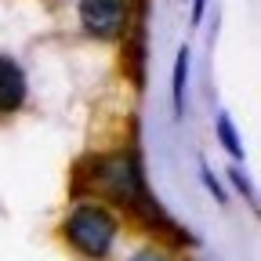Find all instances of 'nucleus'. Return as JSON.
Returning <instances> with one entry per match:
<instances>
[{"label": "nucleus", "instance_id": "f03ea898", "mask_svg": "<svg viewBox=\"0 0 261 261\" xmlns=\"http://www.w3.org/2000/svg\"><path fill=\"white\" fill-rule=\"evenodd\" d=\"M98 185H102L116 203L145 214L149 221L167 225V221H163V214H160V203H152V196L145 192V178H142V167H138L135 156L102 160V163H98Z\"/></svg>", "mask_w": 261, "mask_h": 261}, {"label": "nucleus", "instance_id": "0eeeda50", "mask_svg": "<svg viewBox=\"0 0 261 261\" xmlns=\"http://www.w3.org/2000/svg\"><path fill=\"white\" fill-rule=\"evenodd\" d=\"M228 178H232V185H236V189H240V192L247 196V200H250V203H254V189H250V181H247V174H243L240 167H232V171H228Z\"/></svg>", "mask_w": 261, "mask_h": 261}, {"label": "nucleus", "instance_id": "7ed1b4c3", "mask_svg": "<svg viewBox=\"0 0 261 261\" xmlns=\"http://www.w3.org/2000/svg\"><path fill=\"white\" fill-rule=\"evenodd\" d=\"M80 25L91 37H120L127 25V0H80Z\"/></svg>", "mask_w": 261, "mask_h": 261}, {"label": "nucleus", "instance_id": "423d86ee", "mask_svg": "<svg viewBox=\"0 0 261 261\" xmlns=\"http://www.w3.org/2000/svg\"><path fill=\"white\" fill-rule=\"evenodd\" d=\"M214 130H218V142L225 145V152L232 156V160H240V156H243V142L236 138V130H232V120H228V116L221 113V116L214 120Z\"/></svg>", "mask_w": 261, "mask_h": 261}, {"label": "nucleus", "instance_id": "1a4fd4ad", "mask_svg": "<svg viewBox=\"0 0 261 261\" xmlns=\"http://www.w3.org/2000/svg\"><path fill=\"white\" fill-rule=\"evenodd\" d=\"M130 261H171L167 254H160V250H142V254H135Z\"/></svg>", "mask_w": 261, "mask_h": 261}, {"label": "nucleus", "instance_id": "20e7f679", "mask_svg": "<svg viewBox=\"0 0 261 261\" xmlns=\"http://www.w3.org/2000/svg\"><path fill=\"white\" fill-rule=\"evenodd\" d=\"M25 94H29V84H25L22 65L11 55H0V116L18 113L25 106Z\"/></svg>", "mask_w": 261, "mask_h": 261}, {"label": "nucleus", "instance_id": "f257e3e1", "mask_svg": "<svg viewBox=\"0 0 261 261\" xmlns=\"http://www.w3.org/2000/svg\"><path fill=\"white\" fill-rule=\"evenodd\" d=\"M62 232L84 257L102 261V257H109V250H113V243L120 236V221L102 203H76L69 211V218H65Z\"/></svg>", "mask_w": 261, "mask_h": 261}, {"label": "nucleus", "instance_id": "9d476101", "mask_svg": "<svg viewBox=\"0 0 261 261\" xmlns=\"http://www.w3.org/2000/svg\"><path fill=\"white\" fill-rule=\"evenodd\" d=\"M203 11H207V0H192V22H200Z\"/></svg>", "mask_w": 261, "mask_h": 261}, {"label": "nucleus", "instance_id": "6e6552de", "mask_svg": "<svg viewBox=\"0 0 261 261\" xmlns=\"http://www.w3.org/2000/svg\"><path fill=\"white\" fill-rule=\"evenodd\" d=\"M203 178H207V189L214 192V200H218V203H225V200H228V196H225V189L218 185V178H214V174L207 171V163H203Z\"/></svg>", "mask_w": 261, "mask_h": 261}, {"label": "nucleus", "instance_id": "39448f33", "mask_svg": "<svg viewBox=\"0 0 261 261\" xmlns=\"http://www.w3.org/2000/svg\"><path fill=\"white\" fill-rule=\"evenodd\" d=\"M185 80H189V47L178 51L174 58V76H171V102H174V116H185Z\"/></svg>", "mask_w": 261, "mask_h": 261}]
</instances>
